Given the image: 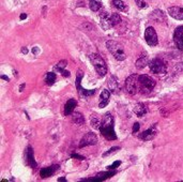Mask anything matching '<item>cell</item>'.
Segmentation results:
<instances>
[{"instance_id": "cell-1", "label": "cell", "mask_w": 183, "mask_h": 182, "mask_svg": "<svg viewBox=\"0 0 183 182\" xmlns=\"http://www.w3.org/2000/svg\"><path fill=\"white\" fill-rule=\"evenodd\" d=\"M98 130L101 132L102 136H104L108 140H116L117 139V135H116L114 128V117L110 112H106L104 117L102 118L101 126Z\"/></svg>"}, {"instance_id": "cell-2", "label": "cell", "mask_w": 183, "mask_h": 182, "mask_svg": "<svg viewBox=\"0 0 183 182\" xmlns=\"http://www.w3.org/2000/svg\"><path fill=\"white\" fill-rule=\"evenodd\" d=\"M106 47L109 51V53L112 54V56L115 57L116 60L118 61H123L126 58V55L124 53V48L120 43L116 42V41L109 40L106 42Z\"/></svg>"}, {"instance_id": "cell-3", "label": "cell", "mask_w": 183, "mask_h": 182, "mask_svg": "<svg viewBox=\"0 0 183 182\" xmlns=\"http://www.w3.org/2000/svg\"><path fill=\"white\" fill-rule=\"evenodd\" d=\"M89 59H90V62L96 69V73L100 76H105L107 73V65L103 60V58L98 54H91Z\"/></svg>"}, {"instance_id": "cell-4", "label": "cell", "mask_w": 183, "mask_h": 182, "mask_svg": "<svg viewBox=\"0 0 183 182\" xmlns=\"http://www.w3.org/2000/svg\"><path fill=\"white\" fill-rule=\"evenodd\" d=\"M84 77V72L82 70H78L76 73V81H75V86H76L77 92L79 93L80 96L82 98H89V96H92L96 94V89H92V90H88V89H85L82 86V79Z\"/></svg>"}, {"instance_id": "cell-5", "label": "cell", "mask_w": 183, "mask_h": 182, "mask_svg": "<svg viewBox=\"0 0 183 182\" xmlns=\"http://www.w3.org/2000/svg\"><path fill=\"white\" fill-rule=\"evenodd\" d=\"M149 68H150V71L152 73L159 75V76H164L167 73V65H166L164 60L159 58H155L151 60L149 63Z\"/></svg>"}, {"instance_id": "cell-6", "label": "cell", "mask_w": 183, "mask_h": 182, "mask_svg": "<svg viewBox=\"0 0 183 182\" xmlns=\"http://www.w3.org/2000/svg\"><path fill=\"white\" fill-rule=\"evenodd\" d=\"M138 81H139V88L143 93L151 92L155 87V80L148 75H138Z\"/></svg>"}, {"instance_id": "cell-7", "label": "cell", "mask_w": 183, "mask_h": 182, "mask_svg": "<svg viewBox=\"0 0 183 182\" xmlns=\"http://www.w3.org/2000/svg\"><path fill=\"white\" fill-rule=\"evenodd\" d=\"M125 91L131 95L137 93L138 88H139V81H138V75L137 74H131L129 77L125 79L124 84Z\"/></svg>"}, {"instance_id": "cell-8", "label": "cell", "mask_w": 183, "mask_h": 182, "mask_svg": "<svg viewBox=\"0 0 183 182\" xmlns=\"http://www.w3.org/2000/svg\"><path fill=\"white\" fill-rule=\"evenodd\" d=\"M145 40H146L147 44L149 46H157L159 43V39H157V31L153 27H148L146 28L145 31Z\"/></svg>"}, {"instance_id": "cell-9", "label": "cell", "mask_w": 183, "mask_h": 182, "mask_svg": "<svg viewBox=\"0 0 183 182\" xmlns=\"http://www.w3.org/2000/svg\"><path fill=\"white\" fill-rule=\"evenodd\" d=\"M98 144V136L96 135V133L93 132H88L87 134L84 135L79 142V148L87 147V146H94Z\"/></svg>"}, {"instance_id": "cell-10", "label": "cell", "mask_w": 183, "mask_h": 182, "mask_svg": "<svg viewBox=\"0 0 183 182\" xmlns=\"http://www.w3.org/2000/svg\"><path fill=\"white\" fill-rule=\"evenodd\" d=\"M117 174V171L115 170H107L105 172H98L96 177L93 178H89V179H82V181H94V182H100V181H104V180L108 179V178H112L115 175Z\"/></svg>"}, {"instance_id": "cell-11", "label": "cell", "mask_w": 183, "mask_h": 182, "mask_svg": "<svg viewBox=\"0 0 183 182\" xmlns=\"http://www.w3.org/2000/svg\"><path fill=\"white\" fill-rule=\"evenodd\" d=\"M173 42L178 49L183 51V26H179L173 32Z\"/></svg>"}, {"instance_id": "cell-12", "label": "cell", "mask_w": 183, "mask_h": 182, "mask_svg": "<svg viewBox=\"0 0 183 182\" xmlns=\"http://www.w3.org/2000/svg\"><path fill=\"white\" fill-rule=\"evenodd\" d=\"M25 160H26L27 165H29L31 168L35 169L37 167V164L35 160V156H33V149L31 146H28L25 150Z\"/></svg>"}, {"instance_id": "cell-13", "label": "cell", "mask_w": 183, "mask_h": 182, "mask_svg": "<svg viewBox=\"0 0 183 182\" xmlns=\"http://www.w3.org/2000/svg\"><path fill=\"white\" fill-rule=\"evenodd\" d=\"M100 19H101V26L104 30H108L114 27L112 21V14L107 13V12H102L100 14Z\"/></svg>"}, {"instance_id": "cell-14", "label": "cell", "mask_w": 183, "mask_h": 182, "mask_svg": "<svg viewBox=\"0 0 183 182\" xmlns=\"http://www.w3.org/2000/svg\"><path fill=\"white\" fill-rule=\"evenodd\" d=\"M157 126L152 125L150 128H148V130H146V131H143L141 134H139L138 135V137L141 139V140H145V142H148V140H151V139H153L154 137L157 136Z\"/></svg>"}, {"instance_id": "cell-15", "label": "cell", "mask_w": 183, "mask_h": 182, "mask_svg": "<svg viewBox=\"0 0 183 182\" xmlns=\"http://www.w3.org/2000/svg\"><path fill=\"white\" fill-rule=\"evenodd\" d=\"M149 63H150V61H149L148 54H147V53H143L140 55V57H139V58L136 60L135 67H136V69H137V70H143V69H145L147 65H149Z\"/></svg>"}, {"instance_id": "cell-16", "label": "cell", "mask_w": 183, "mask_h": 182, "mask_svg": "<svg viewBox=\"0 0 183 182\" xmlns=\"http://www.w3.org/2000/svg\"><path fill=\"white\" fill-rule=\"evenodd\" d=\"M58 169H59V165H51V166H48V167H45V168H42L40 170V177L42 179L48 178V177L53 176Z\"/></svg>"}, {"instance_id": "cell-17", "label": "cell", "mask_w": 183, "mask_h": 182, "mask_svg": "<svg viewBox=\"0 0 183 182\" xmlns=\"http://www.w3.org/2000/svg\"><path fill=\"white\" fill-rule=\"evenodd\" d=\"M168 14L177 21H183V9L180 7H171L168 9Z\"/></svg>"}, {"instance_id": "cell-18", "label": "cell", "mask_w": 183, "mask_h": 182, "mask_svg": "<svg viewBox=\"0 0 183 182\" xmlns=\"http://www.w3.org/2000/svg\"><path fill=\"white\" fill-rule=\"evenodd\" d=\"M109 98H110V90H107V89H104L101 92V95H100V103H98V107L100 108H104L106 107L109 103Z\"/></svg>"}, {"instance_id": "cell-19", "label": "cell", "mask_w": 183, "mask_h": 182, "mask_svg": "<svg viewBox=\"0 0 183 182\" xmlns=\"http://www.w3.org/2000/svg\"><path fill=\"white\" fill-rule=\"evenodd\" d=\"M77 106V101L75 99H70L64 105V115L70 116L74 112L75 107Z\"/></svg>"}, {"instance_id": "cell-20", "label": "cell", "mask_w": 183, "mask_h": 182, "mask_svg": "<svg viewBox=\"0 0 183 182\" xmlns=\"http://www.w3.org/2000/svg\"><path fill=\"white\" fill-rule=\"evenodd\" d=\"M108 88L112 93L117 94L120 92V86H119V83H118V79L116 78V76H112V77L109 78Z\"/></svg>"}, {"instance_id": "cell-21", "label": "cell", "mask_w": 183, "mask_h": 182, "mask_svg": "<svg viewBox=\"0 0 183 182\" xmlns=\"http://www.w3.org/2000/svg\"><path fill=\"white\" fill-rule=\"evenodd\" d=\"M150 18L151 19H154V21H159V23H163V21H167L166 19V15L163 11L161 10H154L151 14H150Z\"/></svg>"}, {"instance_id": "cell-22", "label": "cell", "mask_w": 183, "mask_h": 182, "mask_svg": "<svg viewBox=\"0 0 183 182\" xmlns=\"http://www.w3.org/2000/svg\"><path fill=\"white\" fill-rule=\"evenodd\" d=\"M134 114H135L137 117H143V116H145L147 114V112H148V108H147V106L145 104H143V103H138L137 105H135V107H134Z\"/></svg>"}, {"instance_id": "cell-23", "label": "cell", "mask_w": 183, "mask_h": 182, "mask_svg": "<svg viewBox=\"0 0 183 182\" xmlns=\"http://www.w3.org/2000/svg\"><path fill=\"white\" fill-rule=\"evenodd\" d=\"M72 121L77 124V125H82L85 123V118L82 116V112H74L72 114Z\"/></svg>"}, {"instance_id": "cell-24", "label": "cell", "mask_w": 183, "mask_h": 182, "mask_svg": "<svg viewBox=\"0 0 183 182\" xmlns=\"http://www.w3.org/2000/svg\"><path fill=\"white\" fill-rule=\"evenodd\" d=\"M90 123L93 128H100L102 123V118L98 114H92L90 117Z\"/></svg>"}, {"instance_id": "cell-25", "label": "cell", "mask_w": 183, "mask_h": 182, "mask_svg": "<svg viewBox=\"0 0 183 182\" xmlns=\"http://www.w3.org/2000/svg\"><path fill=\"white\" fill-rule=\"evenodd\" d=\"M90 10L93 12H98L102 9V1L101 0H90L89 1Z\"/></svg>"}, {"instance_id": "cell-26", "label": "cell", "mask_w": 183, "mask_h": 182, "mask_svg": "<svg viewBox=\"0 0 183 182\" xmlns=\"http://www.w3.org/2000/svg\"><path fill=\"white\" fill-rule=\"evenodd\" d=\"M112 4H114V7L117 9V10L121 11V12L127 11L126 5H125V3L123 2L122 0H112Z\"/></svg>"}, {"instance_id": "cell-27", "label": "cell", "mask_w": 183, "mask_h": 182, "mask_svg": "<svg viewBox=\"0 0 183 182\" xmlns=\"http://www.w3.org/2000/svg\"><path fill=\"white\" fill-rule=\"evenodd\" d=\"M56 79H57V76L54 72H48L47 74H46V76H45V81H46V84H47L48 86L54 85L55 81H56Z\"/></svg>"}, {"instance_id": "cell-28", "label": "cell", "mask_w": 183, "mask_h": 182, "mask_svg": "<svg viewBox=\"0 0 183 182\" xmlns=\"http://www.w3.org/2000/svg\"><path fill=\"white\" fill-rule=\"evenodd\" d=\"M66 65H68V61H66V60H61V61H59L58 63L55 65V70H57L58 72H61L62 70L65 69Z\"/></svg>"}, {"instance_id": "cell-29", "label": "cell", "mask_w": 183, "mask_h": 182, "mask_svg": "<svg viewBox=\"0 0 183 182\" xmlns=\"http://www.w3.org/2000/svg\"><path fill=\"white\" fill-rule=\"evenodd\" d=\"M120 150V147H112V148H110V149H108L106 151L105 153H103V158H106V156H108V155H110V154H114V153H116L117 151H119Z\"/></svg>"}, {"instance_id": "cell-30", "label": "cell", "mask_w": 183, "mask_h": 182, "mask_svg": "<svg viewBox=\"0 0 183 182\" xmlns=\"http://www.w3.org/2000/svg\"><path fill=\"white\" fill-rule=\"evenodd\" d=\"M183 72V62H179L175 65V73L179 74V73Z\"/></svg>"}, {"instance_id": "cell-31", "label": "cell", "mask_w": 183, "mask_h": 182, "mask_svg": "<svg viewBox=\"0 0 183 182\" xmlns=\"http://www.w3.org/2000/svg\"><path fill=\"white\" fill-rule=\"evenodd\" d=\"M135 3L137 4L138 8H140V9H146L148 8V4H147L143 0H135Z\"/></svg>"}, {"instance_id": "cell-32", "label": "cell", "mask_w": 183, "mask_h": 182, "mask_svg": "<svg viewBox=\"0 0 183 182\" xmlns=\"http://www.w3.org/2000/svg\"><path fill=\"white\" fill-rule=\"evenodd\" d=\"M121 165V161H116L115 163H112L110 166H107V170H114L118 167V166Z\"/></svg>"}, {"instance_id": "cell-33", "label": "cell", "mask_w": 183, "mask_h": 182, "mask_svg": "<svg viewBox=\"0 0 183 182\" xmlns=\"http://www.w3.org/2000/svg\"><path fill=\"white\" fill-rule=\"evenodd\" d=\"M71 158H72V159H76V160H79V161L86 160L85 156H82V155L78 154V153H72V154H71Z\"/></svg>"}, {"instance_id": "cell-34", "label": "cell", "mask_w": 183, "mask_h": 182, "mask_svg": "<svg viewBox=\"0 0 183 182\" xmlns=\"http://www.w3.org/2000/svg\"><path fill=\"white\" fill-rule=\"evenodd\" d=\"M139 128H140V125H139V123L136 122L134 123V125H133V134H136L138 131H139Z\"/></svg>"}, {"instance_id": "cell-35", "label": "cell", "mask_w": 183, "mask_h": 182, "mask_svg": "<svg viewBox=\"0 0 183 182\" xmlns=\"http://www.w3.org/2000/svg\"><path fill=\"white\" fill-rule=\"evenodd\" d=\"M61 74H62V76H64V77H70V75H71V73H70V71H66L65 69L62 70L61 71Z\"/></svg>"}, {"instance_id": "cell-36", "label": "cell", "mask_w": 183, "mask_h": 182, "mask_svg": "<svg viewBox=\"0 0 183 182\" xmlns=\"http://www.w3.org/2000/svg\"><path fill=\"white\" fill-rule=\"evenodd\" d=\"M19 18H21V21H24V19H26L27 18V14L26 13H21V17H19Z\"/></svg>"}, {"instance_id": "cell-37", "label": "cell", "mask_w": 183, "mask_h": 182, "mask_svg": "<svg viewBox=\"0 0 183 182\" xmlns=\"http://www.w3.org/2000/svg\"><path fill=\"white\" fill-rule=\"evenodd\" d=\"M21 53L24 54V55H27V54H28V49H27V47H23V48H21Z\"/></svg>"}, {"instance_id": "cell-38", "label": "cell", "mask_w": 183, "mask_h": 182, "mask_svg": "<svg viewBox=\"0 0 183 182\" xmlns=\"http://www.w3.org/2000/svg\"><path fill=\"white\" fill-rule=\"evenodd\" d=\"M1 79L7 80V81H9V80H10V78H9L8 76H5V75H1Z\"/></svg>"}, {"instance_id": "cell-39", "label": "cell", "mask_w": 183, "mask_h": 182, "mask_svg": "<svg viewBox=\"0 0 183 182\" xmlns=\"http://www.w3.org/2000/svg\"><path fill=\"white\" fill-rule=\"evenodd\" d=\"M25 87H26V84H23V85H21V87H19V92H23V91H24Z\"/></svg>"}, {"instance_id": "cell-40", "label": "cell", "mask_w": 183, "mask_h": 182, "mask_svg": "<svg viewBox=\"0 0 183 182\" xmlns=\"http://www.w3.org/2000/svg\"><path fill=\"white\" fill-rule=\"evenodd\" d=\"M58 181L59 182H66V179L64 177H61V178H58Z\"/></svg>"}, {"instance_id": "cell-41", "label": "cell", "mask_w": 183, "mask_h": 182, "mask_svg": "<svg viewBox=\"0 0 183 182\" xmlns=\"http://www.w3.org/2000/svg\"><path fill=\"white\" fill-rule=\"evenodd\" d=\"M37 51H39V47H33L32 48V53L33 54H37Z\"/></svg>"}, {"instance_id": "cell-42", "label": "cell", "mask_w": 183, "mask_h": 182, "mask_svg": "<svg viewBox=\"0 0 183 182\" xmlns=\"http://www.w3.org/2000/svg\"><path fill=\"white\" fill-rule=\"evenodd\" d=\"M13 73H14V76H15V77H16V76H18V73L16 72L15 70H13Z\"/></svg>"}]
</instances>
